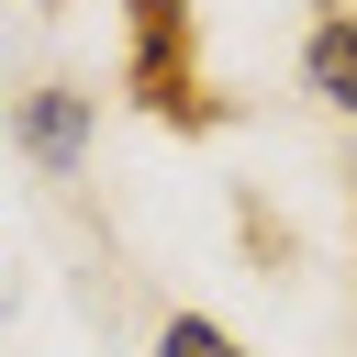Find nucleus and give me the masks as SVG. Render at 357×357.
I'll return each instance as SVG.
<instances>
[{"mask_svg": "<svg viewBox=\"0 0 357 357\" xmlns=\"http://www.w3.org/2000/svg\"><path fill=\"white\" fill-rule=\"evenodd\" d=\"M123 89H134V112L167 123V134L234 123V100L201 78V22H190V0H123Z\"/></svg>", "mask_w": 357, "mask_h": 357, "instance_id": "f257e3e1", "label": "nucleus"}, {"mask_svg": "<svg viewBox=\"0 0 357 357\" xmlns=\"http://www.w3.org/2000/svg\"><path fill=\"white\" fill-rule=\"evenodd\" d=\"M89 134H100V100H89V78H33V89L11 100V145H22L45 178L89 167Z\"/></svg>", "mask_w": 357, "mask_h": 357, "instance_id": "f03ea898", "label": "nucleus"}, {"mask_svg": "<svg viewBox=\"0 0 357 357\" xmlns=\"http://www.w3.org/2000/svg\"><path fill=\"white\" fill-rule=\"evenodd\" d=\"M301 89L324 112H357V0H324L301 22Z\"/></svg>", "mask_w": 357, "mask_h": 357, "instance_id": "7ed1b4c3", "label": "nucleus"}, {"mask_svg": "<svg viewBox=\"0 0 357 357\" xmlns=\"http://www.w3.org/2000/svg\"><path fill=\"white\" fill-rule=\"evenodd\" d=\"M156 357H245V335L212 324V312H167L156 324Z\"/></svg>", "mask_w": 357, "mask_h": 357, "instance_id": "20e7f679", "label": "nucleus"}]
</instances>
